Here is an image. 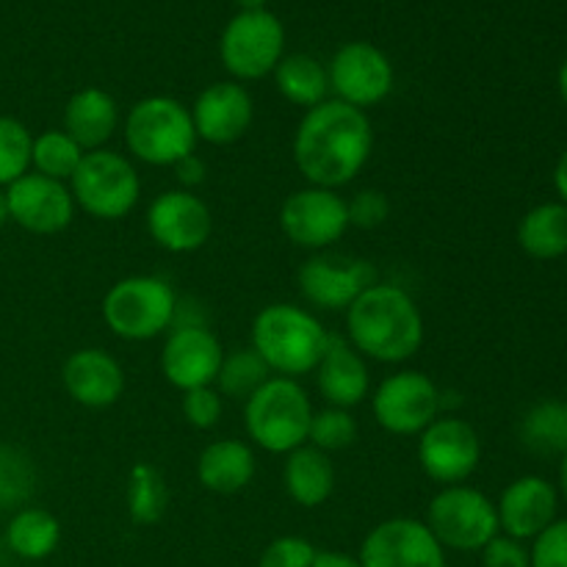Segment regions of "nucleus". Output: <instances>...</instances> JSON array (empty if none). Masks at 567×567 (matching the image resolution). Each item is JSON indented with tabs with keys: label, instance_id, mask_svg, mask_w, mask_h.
Returning <instances> with one entry per match:
<instances>
[{
	"label": "nucleus",
	"instance_id": "obj_16",
	"mask_svg": "<svg viewBox=\"0 0 567 567\" xmlns=\"http://www.w3.org/2000/svg\"><path fill=\"white\" fill-rule=\"evenodd\" d=\"M225 360V347L205 324L172 327L161 349V371L166 382L181 393L208 388Z\"/></svg>",
	"mask_w": 567,
	"mask_h": 567
},
{
	"label": "nucleus",
	"instance_id": "obj_25",
	"mask_svg": "<svg viewBox=\"0 0 567 567\" xmlns=\"http://www.w3.org/2000/svg\"><path fill=\"white\" fill-rule=\"evenodd\" d=\"M282 485L288 498L305 509L321 507L336 491V468L330 463V454L319 452L316 446H299L286 454L282 465Z\"/></svg>",
	"mask_w": 567,
	"mask_h": 567
},
{
	"label": "nucleus",
	"instance_id": "obj_26",
	"mask_svg": "<svg viewBox=\"0 0 567 567\" xmlns=\"http://www.w3.org/2000/svg\"><path fill=\"white\" fill-rule=\"evenodd\" d=\"M518 244L535 260H557L567 255V205L540 203L526 210L518 225Z\"/></svg>",
	"mask_w": 567,
	"mask_h": 567
},
{
	"label": "nucleus",
	"instance_id": "obj_24",
	"mask_svg": "<svg viewBox=\"0 0 567 567\" xmlns=\"http://www.w3.org/2000/svg\"><path fill=\"white\" fill-rule=\"evenodd\" d=\"M197 480L205 491L233 496L255 480V454L247 443L221 437L208 443L197 457Z\"/></svg>",
	"mask_w": 567,
	"mask_h": 567
},
{
	"label": "nucleus",
	"instance_id": "obj_12",
	"mask_svg": "<svg viewBox=\"0 0 567 567\" xmlns=\"http://www.w3.org/2000/svg\"><path fill=\"white\" fill-rule=\"evenodd\" d=\"M280 227L291 244L321 252L349 230L347 199L332 188H299L282 203Z\"/></svg>",
	"mask_w": 567,
	"mask_h": 567
},
{
	"label": "nucleus",
	"instance_id": "obj_38",
	"mask_svg": "<svg viewBox=\"0 0 567 567\" xmlns=\"http://www.w3.org/2000/svg\"><path fill=\"white\" fill-rule=\"evenodd\" d=\"M349 210V227H360V230H374V227L385 225L391 216V199L377 188H363L354 194L347 203Z\"/></svg>",
	"mask_w": 567,
	"mask_h": 567
},
{
	"label": "nucleus",
	"instance_id": "obj_20",
	"mask_svg": "<svg viewBox=\"0 0 567 567\" xmlns=\"http://www.w3.org/2000/svg\"><path fill=\"white\" fill-rule=\"evenodd\" d=\"M559 491L543 476H520L504 487L496 504L498 529L507 537L526 543L557 520Z\"/></svg>",
	"mask_w": 567,
	"mask_h": 567
},
{
	"label": "nucleus",
	"instance_id": "obj_42",
	"mask_svg": "<svg viewBox=\"0 0 567 567\" xmlns=\"http://www.w3.org/2000/svg\"><path fill=\"white\" fill-rule=\"evenodd\" d=\"M313 567H360V563L349 554L341 551H319L316 554V563Z\"/></svg>",
	"mask_w": 567,
	"mask_h": 567
},
{
	"label": "nucleus",
	"instance_id": "obj_10",
	"mask_svg": "<svg viewBox=\"0 0 567 567\" xmlns=\"http://www.w3.org/2000/svg\"><path fill=\"white\" fill-rule=\"evenodd\" d=\"M441 388L421 371H396L371 396L377 424L399 437L421 435L441 415Z\"/></svg>",
	"mask_w": 567,
	"mask_h": 567
},
{
	"label": "nucleus",
	"instance_id": "obj_17",
	"mask_svg": "<svg viewBox=\"0 0 567 567\" xmlns=\"http://www.w3.org/2000/svg\"><path fill=\"white\" fill-rule=\"evenodd\" d=\"M305 302L321 310H349V305L377 282V269L369 260L343 255H313L297 275Z\"/></svg>",
	"mask_w": 567,
	"mask_h": 567
},
{
	"label": "nucleus",
	"instance_id": "obj_14",
	"mask_svg": "<svg viewBox=\"0 0 567 567\" xmlns=\"http://www.w3.org/2000/svg\"><path fill=\"white\" fill-rule=\"evenodd\" d=\"M358 563L360 567H446V548L424 520L391 518L365 535Z\"/></svg>",
	"mask_w": 567,
	"mask_h": 567
},
{
	"label": "nucleus",
	"instance_id": "obj_22",
	"mask_svg": "<svg viewBox=\"0 0 567 567\" xmlns=\"http://www.w3.org/2000/svg\"><path fill=\"white\" fill-rule=\"evenodd\" d=\"M316 385L330 408L352 410L371 393L369 363L343 336L327 338V349L316 365Z\"/></svg>",
	"mask_w": 567,
	"mask_h": 567
},
{
	"label": "nucleus",
	"instance_id": "obj_41",
	"mask_svg": "<svg viewBox=\"0 0 567 567\" xmlns=\"http://www.w3.org/2000/svg\"><path fill=\"white\" fill-rule=\"evenodd\" d=\"M172 169H175V177L181 181V186L186 188V192H192L194 186L205 183V175H208V169H205V161L199 158L197 153L181 158L175 166H172Z\"/></svg>",
	"mask_w": 567,
	"mask_h": 567
},
{
	"label": "nucleus",
	"instance_id": "obj_3",
	"mask_svg": "<svg viewBox=\"0 0 567 567\" xmlns=\"http://www.w3.org/2000/svg\"><path fill=\"white\" fill-rule=\"evenodd\" d=\"M330 332L310 310L291 302L266 305L252 321V349L260 354L271 374H310L319 365Z\"/></svg>",
	"mask_w": 567,
	"mask_h": 567
},
{
	"label": "nucleus",
	"instance_id": "obj_23",
	"mask_svg": "<svg viewBox=\"0 0 567 567\" xmlns=\"http://www.w3.org/2000/svg\"><path fill=\"white\" fill-rule=\"evenodd\" d=\"M116 127H120V105L103 89L86 86L66 100L64 133L75 138L83 153L103 150Z\"/></svg>",
	"mask_w": 567,
	"mask_h": 567
},
{
	"label": "nucleus",
	"instance_id": "obj_27",
	"mask_svg": "<svg viewBox=\"0 0 567 567\" xmlns=\"http://www.w3.org/2000/svg\"><path fill=\"white\" fill-rule=\"evenodd\" d=\"M61 543V524L53 513L42 507H22L11 515L6 526V546L11 554L28 563L48 559Z\"/></svg>",
	"mask_w": 567,
	"mask_h": 567
},
{
	"label": "nucleus",
	"instance_id": "obj_31",
	"mask_svg": "<svg viewBox=\"0 0 567 567\" xmlns=\"http://www.w3.org/2000/svg\"><path fill=\"white\" fill-rule=\"evenodd\" d=\"M83 150L78 147L75 138L66 136L59 127H50V131L33 136L31 147V166L37 175L50 177V181L66 183L75 175L78 164L83 161Z\"/></svg>",
	"mask_w": 567,
	"mask_h": 567
},
{
	"label": "nucleus",
	"instance_id": "obj_1",
	"mask_svg": "<svg viewBox=\"0 0 567 567\" xmlns=\"http://www.w3.org/2000/svg\"><path fill=\"white\" fill-rule=\"evenodd\" d=\"M374 150V131L365 111L327 97L316 109L305 111L293 133V164L299 175L319 188L352 183L369 164Z\"/></svg>",
	"mask_w": 567,
	"mask_h": 567
},
{
	"label": "nucleus",
	"instance_id": "obj_4",
	"mask_svg": "<svg viewBox=\"0 0 567 567\" xmlns=\"http://www.w3.org/2000/svg\"><path fill=\"white\" fill-rule=\"evenodd\" d=\"M313 404L291 377H269L244 402V426L249 441L269 454H291L308 443Z\"/></svg>",
	"mask_w": 567,
	"mask_h": 567
},
{
	"label": "nucleus",
	"instance_id": "obj_48",
	"mask_svg": "<svg viewBox=\"0 0 567 567\" xmlns=\"http://www.w3.org/2000/svg\"><path fill=\"white\" fill-rule=\"evenodd\" d=\"M565 413H567V402H565Z\"/></svg>",
	"mask_w": 567,
	"mask_h": 567
},
{
	"label": "nucleus",
	"instance_id": "obj_6",
	"mask_svg": "<svg viewBox=\"0 0 567 567\" xmlns=\"http://www.w3.org/2000/svg\"><path fill=\"white\" fill-rule=\"evenodd\" d=\"M177 293L164 277H122L103 297V321L122 341H150L175 324Z\"/></svg>",
	"mask_w": 567,
	"mask_h": 567
},
{
	"label": "nucleus",
	"instance_id": "obj_46",
	"mask_svg": "<svg viewBox=\"0 0 567 567\" xmlns=\"http://www.w3.org/2000/svg\"><path fill=\"white\" fill-rule=\"evenodd\" d=\"M557 86H559V94H563V100H565V103H567V59H565V64L559 66Z\"/></svg>",
	"mask_w": 567,
	"mask_h": 567
},
{
	"label": "nucleus",
	"instance_id": "obj_29",
	"mask_svg": "<svg viewBox=\"0 0 567 567\" xmlns=\"http://www.w3.org/2000/svg\"><path fill=\"white\" fill-rule=\"evenodd\" d=\"M520 443L532 454L557 457L567 452V413L563 402H537L520 419Z\"/></svg>",
	"mask_w": 567,
	"mask_h": 567
},
{
	"label": "nucleus",
	"instance_id": "obj_43",
	"mask_svg": "<svg viewBox=\"0 0 567 567\" xmlns=\"http://www.w3.org/2000/svg\"><path fill=\"white\" fill-rule=\"evenodd\" d=\"M554 188H557V194L563 197L559 203L567 205V150L563 155H559L557 169H554Z\"/></svg>",
	"mask_w": 567,
	"mask_h": 567
},
{
	"label": "nucleus",
	"instance_id": "obj_21",
	"mask_svg": "<svg viewBox=\"0 0 567 567\" xmlns=\"http://www.w3.org/2000/svg\"><path fill=\"white\" fill-rule=\"evenodd\" d=\"M61 382L70 399L81 408L103 410L111 408L125 393V371L103 349H78L64 360Z\"/></svg>",
	"mask_w": 567,
	"mask_h": 567
},
{
	"label": "nucleus",
	"instance_id": "obj_40",
	"mask_svg": "<svg viewBox=\"0 0 567 567\" xmlns=\"http://www.w3.org/2000/svg\"><path fill=\"white\" fill-rule=\"evenodd\" d=\"M482 567H532L529 548L515 537L498 532L485 548H482Z\"/></svg>",
	"mask_w": 567,
	"mask_h": 567
},
{
	"label": "nucleus",
	"instance_id": "obj_30",
	"mask_svg": "<svg viewBox=\"0 0 567 567\" xmlns=\"http://www.w3.org/2000/svg\"><path fill=\"white\" fill-rule=\"evenodd\" d=\"M125 504L127 515L138 526H153L164 518L166 507H169V487H166V480L155 465H133L131 474H127Z\"/></svg>",
	"mask_w": 567,
	"mask_h": 567
},
{
	"label": "nucleus",
	"instance_id": "obj_37",
	"mask_svg": "<svg viewBox=\"0 0 567 567\" xmlns=\"http://www.w3.org/2000/svg\"><path fill=\"white\" fill-rule=\"evenodd\" d=\"M316 548L313 543L305 537H277L260 554L258 567H313L316 563Z\"/></svg>",
	"mask_w": 567,
	"mask_h": 567
},
{
	"label": "nucleus",
	"instance_id": "obj_28",
	"mask_svg": "<svg viewBox=\"0 0 567 567\" xmlns=\"http://www.w3.org/2000/svg\"><path fill=\"white\" fill-rule=\"evenodd\" d=\"M275 83L277 92L288 100L291 105L310 111L319 103H324L330 94V75L327 66L319 59L305 53L282 55L280 64L275 66Z\"/></svg>",
	"mask_w": 567,
	"mask_h": 567
},
{
	"label": "nucleus",
	"instance_id": "obj_47",
	"mask_svg": "<svg viewBox=\"0 0 567 567\" xmlns=\"http://www.w3.org/2000/svg\"><path fill=\"white\" fill-rule=\"evenodd\" d=\"M9 221V203H6V188H0V227Z\"/></svg>",
	"mask_w": 567,
	"mask_h": 567
},
{
	"label": "nucleus",
	"instance_id": "obj_13",
	"mask_svg": "<svg viewBox=\"0 0 567 567\" xmlns=\"http://www.w3.org/2000/svg\"><path fill=\"white\" fill-rule=\"evenodd\" d=\"M330 92L341 103L365 111L393 92V64L377 44L347 42L336 50L330 66Z\"/></svg>",
	"mask_w": 567,
	"mask_h": 567
},
{
	"label": "nucleus",
	"instance_id": "obj_5",
	"mask_svg": "<svg viewBox=\"0 0 567 567\" xmlns=\"http://www.w3.org/2000/svg\"><path fill=\"white\" fill-rule=\"evenodd\" d=\"M192 109L166 94L144 97L127 111L125 144L150 166H175L197 147Z\"/></svg>",
	"mask_w": 567,
	"mask_h": 567
},
{
	"label": "nucleus",
	"instance_id": "obj_44",
	"mask_svg": "<svg viewBox=\"0 0 567 567\" xmlns=\"http://www.w3.org/2000/svg\"><path fill=\"white\" fill-rule=\"evenodd\" d=\"M266 3H269V0H236V6L241 11H260L266 9Z\"/></svg>",
	"mask_w": 567,
	"mask_h": 567
},
{
	"label": "nucleus",
	"instance_id": "obj_18",
	"mask_svg": "<svg viewBox=\"0 0 567 567\" xmlns=\"http://www.w3.org/2000/svg\"><path fill=\"white\" fill-rule=\"evenodd\" d=\"M9 221L20 225L33 236H55L66 230L75 216V199L66 183L28 172L6 188Z\"/></svg>",
	"mask_w": 567,
	"mask_h": 567
},
{
	"label": "nucleus",
	"instance_id": "obj_33",
	"mask_svg": "<svg viewBox=\"0 0 567 567\" xmlns=\"http://www.w3.org/2000/svg\"><path fill=\"white\" fill-rule=\"evenodd\" d=\"M37 487V468L22 449L0 443V513H17Z\"/></svg>",
	"mask_w": 567,
	"mask_h": 567
},
{
	"label": "nucleus",
	"instance_id": "obj_9",
	"mask_svg": "<svg viewBox=\"0 0 567 567\" xmlns=\"http://www.w3.org/2000/svg\"><path fill=\"white\" fill-rule=\"evenodd\" d=\"M219 55L236 81H258L286 55V28L269 9L238 11L221 31Z\"/></svg>",
	"mask_w": 567,
	"mask_h": 567
},
{
	"label": "nucleus",
	"instance_id": "obj_19",
	"mask_svg": "<svg viewBox=\"0 0 567 567\" xmlns=\"http://www.w3.org/2000/svg\"><path fill=\"white\" fill-rule=\"evenodd\" d=\"M255 120V103L238 81H216L197 94L192 109L194 133L203 142L225 147L247 136Z\"/></svg>",
	"mask_w": 567,
	"mask_h": 567
},
{
	"label": "nucleus",
	"instance_id": "obj_34",
	"mask_svg": "<svg viewBox=\"0 0 567 567\" xmlns=\"http://www.w3.org/2000/svg\"><path fill=\"white\" fill-rule=\"evenodd\" d=\"M33 136L20 120L0 114V188L31 172Z\"/></svg>",
	"mask_w": 567,
	"mask_h": 567
},
{
	"label": "nucleus",
	"instance_id": "obj_7",
	"mask_svg": "<svg viewBox=\"0 0 567 567\" xmlns=\"http://www.w3.org/2000/svg\"><path fill=\"white\" fill-rule=\"evenodd\" d=\"M70 192L75 208L92 219L116 221L131 214L142 197L138 172L125 155L114 150H92L83 155L75 175L70 177Z\"/></svg>",
	"mask_w": 567,
	"mask_h": 567
},
{
	"label": "nucleus",
	"instance_id": "obj_2",
	"mask_svg": "<svg viewBox=\"0 0 567 567\" xmlns=\"http://www.w3.org/2000/svg\"><path fill=\"white\" fill-rule=\"evenodd\" d=\"M347 341L377 363H404L424 343V316L402 286L377 280L349 305Z\"/></svg>",
	"mask_w": 567,
	"mask_h": 567
},
{
	"label": "nucleus",
	"instance_id": "obj_8",
	"mask_svg": "<svg viewBox=\"0 0 567 567\" xmlns=\"http://www.w3.org/2000/svg\"><path fill=\"white\" fill-rule=\"evenodd\" d=\"M426 529L443 548L482 551L498 535L496 504L482 491L465 485L443 487L426 507Z\"/></svg>",
	"mask_w": 567,
	"mask_h": 567
},
{
	"label": "nucleus",
	"instance_id": "obj_11",
	"mask_svg": "<svg viewBox=\"0 0 567 567\" xmlns=\"http://www.w3.org/2000/svg\"><path fill=\"white\" fill-rule=\"evenodd\" d=\"M419 465L432 482L443 487L463 485L482 463L480 432L463 419L437 415L419 435Z\"/></svg>",
	"mask_w": 567,
	"mask_h": 567
},
{
	"label": "nucleus",
	"instance_id": "obj_15",
	"mask_svg": "<svg viewBox=\"0 0 567 567\" xmlns=\"http://www.w3.org/2000/svg\"><path fill=\"white\" fill-rule=\"evenodd\" d=\"M147 233L161 249L175 255L197 252L214 233L210 208L186 188L161 192L147 208Z\"/></svg>",
	"mask_w": 567,
	"mask_h": 567
},
{
	"label": "nucleus",
	"instance_id": "obj_39",
	"mask_svg": "<svg viewBox=\"0 0 567 567\" xmlns=\"http://www.w3.org/2000/svg\"><path fill=\"white\" fill-rule=\"evenodd\" d=\"M532 567H567V518H557L532 540Z\"/></svg>",
	"mask_w": 567,
	"mask_h": 567
},
{
	"label": "nucleus",
	"instance_id": "obj_35",
	"mask_svg": "<svg viewBox=\"0 0 567 567\" xmlns=\"http://www.w3.org/2000/svg\"><path fill=\"white\" fill-rule=\"evenodd\" d=\"M358 441V421L349 410L341 408H324L319 413H313V421H310L308 443L316 446L319 452H343L352 443Z\"/></svg>",
	"mask_w": 567,
	"mask_h": 567
},
{
	"label": "nucleus",
	"instance_id": "obj_45",
	"mask_svg": "<svg viewBox=\"0 0 567 567\" xmlns=\"http://www.w3.org/2000/svg\"><path fill=\"white\" fill-rule=\"evenodd\" d=\"M559 491H563V498L567 502V452L563 454V463H559Z\"/></svg>",
	"mask_w": 567,
	"mask_h": 567
},
{
	"label": "nucleus",
	"instance_id": "obj_32",
	"mask_svg": "<svg viewBox=\"0 0 567 567\" xmlns=\"http://www.w3.org/2000/svg\"><path fill=\"white\" fill-rule=\"evenodd\" d=\"M269 377V365L260 360V354L252 347L236 349V352L225 354V360H221V369L216 374V391H219L221 399L247 402Z\"/></svg>",
	"mask_w": 567,
	"mask_h": 567
},
{
	"label": "nucleus",
	"instance_id": "obj_36",
	"mask_svg": "<svg viewBox=\"0 0 567 567\" xmlns=\"http://www.w3.org/2000/svg\"><path fill=\"white\" fill-rule=\"evenodd\" d=\"M181 410L188 426H194V430H214L221 421L225 402H221L219 391L214 385L194 388V391L183 393Z\"/></svg>",
	"mask_w": 567,
	"mask_h": 567
}]
</instances>
